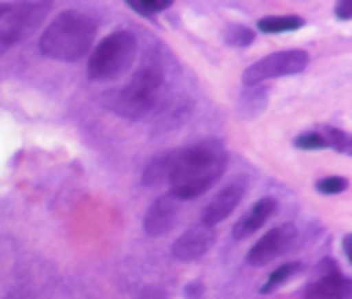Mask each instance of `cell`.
Listing matches in <instances>:
<instances>
[{
    "label": "cell",
    "instance_id": "44dd1931",
    "mask_svg": "<svg viewBox=\"0 0 352 299\" xmlns=\"http://www.w3.org/2000/svg\"><path fill=\"white\" fill-rule=\"evenodd\" d=\"M335 14H337L339 20H350L352 18V3H350V0H344V3H339L335 7Z\"/></svg>",
    "mask_w": 352,
    "mask_h": 299
},
{
    "label": "cell",
    "instance_id": "ac0fdd59",
    "mask_svg": "<svg viewBox=\"0 0 352 299\" xmlns=\"http://www.w3.org/2000/svg\"><path fill=\"white\" fill-rule=\"evenodd\" d=\"M348 190V181L341 179V176H328V179H322L317 183V192H322L326 196H335Z\"/></svg>",
    "mask_w": 352,
    "mask_h": 299
},
{
    "label": "cell",
    "instance_id": "8fae6325",
    "mask_svg": "<svg viewBox=\"0 0 352 299\" xmlns=\"http://www.w3.org/2000/svg\"><path fill=\"white\" fill-rule=\"evenodd\" d=\"M242 194H245V187L238 185V183H231V185L225 187V190H220L212 198V203L205 207V212H203V225L214 229L218 223H223V220L238 207V203L242 201Z\"/></svg>",
    "mask_w": 352,
    "mask_h": 299
},
{
    "label": "cell",
    "instance_id": "8992f818",
    "mask_svg": "<svg viewBox=\"0 0 352 299\" xmlns=\"http://www.w3.org/2000/svg\"><path fill=\"white\" fill-rule=\"evenodd\" d=\"M295 240H297L295 225L275 227L251 247V251L247 253V264H251V267H264V264H269L273 260H278L280 256H284L286 251H291Z\"/></svg>",
    "mask_w": 352,
    "mask_h": 299
},
{
    "label": "cell",
    "instance_id": "277c9868",
    "mask_svg": "<svg viewBox=\"0 0 352 299\" xmlns=\"http://www.w3.org/2000/svg\"><path fill=\"white\" fill-rule=\"evenodd\" d=\"M137 58V40L130 31H115L97 44L88 58V77L93 82H113L130 71Z\"/></svg>",
    "mask_w": 352,
    "mask_h": 299
},
{
    "label": "cell",
    "instance_id": "3957f363",
    "mask_svg": "<svg viewBox=\"0 0 352 299\" xmlns=\"http://www.w3.org/2000/svg\"><path fill=\"white\" fill-rule=\"evenodd\" d=\"M163 88V73L159 66H143L141 71L132 75V80L110 93L108 108L115 110L119 117L126 119H141L154 108Z\"/></svg>",
    "mask_w": 352,
    "mask_h": 299
},
{
    "label": "cell",
    "instance_id": "6da1fadb",
    "mask_svg": "<svg viewBox=\"0 0 352 299\" xmlns=\"http://www.w3.org/2000/svg\"><path fill=\"white\" fill-rule=\"evenodd\" d=\"M227 168L225 146L216 139L198 141L190 148L174 150L170 168V187L176 201H190L212 190Z\"/></svg>",
    "mask_w": 352,
    "mask_h": 299
},
{
    "label": "cell",
    "instance_id": "52a82bcc",
    "mask_svg": "<svg viewBox=\"0 0 352 299\" xmlns=\"http://www.w3.org/2000/svg\"><path fill=\"white\" fill-rule=\"evenodd\" d=\"M350 282L339 273L335 262L324 260L319 267V278L306 286L304 299H348Z\"/></svg>",
    "mask_w": 352,
    "mask_h": 299
},
{
    "label": "cell",
    "instance_id": "d6986e66",
    "mask_svg": "<svg viewBox=\"0 0 352 299\" xmlns=\"http://www.w3.org/2000/svg\"><path fill=\"white\" fill-rule=\"evenodd\" d=\"M295 148L300 150H322L326 148V141L319 132H308V135H302L295 139Z\"/></svg>",
    "mask_w": 352,
    "mask_h": 299
},
{
    "label": "cell",
    "instance_id": "30bf717a",
    "mask_svg": "<svg viewBox=\"0 0 352 299\" xmlns=\"http://www.w3.org/2000/svg\"><path fill=\"white\" fill-rule=\"evenodd\" d=\"M179 218V203L172 194L159 196L143 218V229L148 236H165Z\"/></svg>",
    "mask_w": 352,
    "mask_h": 299
},
{
    "label": "cell",
    "instance_id": "4fadbf2b",
    "mask_svg": "<svg viewBox=\"0 0 352 299\" xmlns=\"http://www.w3.org/2000/svg\"><path fill=\"white\" fill-rule=\"evenodd\" d=\"M172 157H174V150L172 152H163V154H159V157H154L148 163L146 172H143V185L157 187L163 181H168L170 168H172Z\"/></svg>",
    "mask_w": 352,
    "mask_h": 299
},
{
    "label": "cell",
    "instance_id": "7a4b0ae2",
    "mask_svg": "<svg viewBox=\"0 0 352 299\" xmlns=\"http://www.w3.org/2000/svg\"><path fill=\"white\" fill-rule=\"evenodd\" d=\"M95 22L82 11H62L40 36V53L58 62H77L91 51Z\"/></svg>",
    "mask_w": 352,
    "mask_h": 299
},
{
    "label": "cell",
    "instance_id": "603a6c76",
    "mask_svg": "<svg viewBox=\"0 0 352 299\" xmlns=\"http://www.w3.org/2000/svg\"><path fill=\"white\" fill-rule=\"evenodd\" d=\"M350 240H352L350 236L344 238V253H346V260H350Z\"/></svg>",
    "mask_w": 352,
    "mask_h": 299
},
{
    "label": "cell",
    "instance_id": "e0dca14e",
    "mask_svg": "<svg viewBox=\"0 0 352 299\" xmlns=\"http://www.w3.org/2000/svg\"><path fill=\"white\" fill-rule=\"evenodd\" d=\"M225 40H227V44H231V47H247V44L253 42V31L242 25H234L227 29Z\"/></svg>",
    "mask_w": 352,
    "mask_h": 299
},
{
    "label": "cell",
    "instance_id": "7402d4cb",
    "mask_svg": "<svg viewBox=\"0 0 352 299\" xmlns=\"http://www.w3.org/2000/svg\"><path fill=\"white\" fill-rule=\"evenodd\" d=\"M187 295L194 297V299H201V297H203V286L198 284V282L190 284V286H187Z\"/></svg>",
    "mask_w": 352,
    "mask_h": 299
},
{
    "label": "cell",
    "instance_id": "ba28073f",
    "mask_svg": "<svg viewBox=\"0 0 352 299\" xmlns=\"http://www.w3.org/2000/svg\"><path fill=\"white\" fill-rule=\"evenodd\" d=\"M44 14H47V5H25L14 16L5 18L3 27H0V42H3V47H9V44L27 38L42 22Z\"/></svg>",
    "mask_w": 352,
    "mask_h": 299
},
{
    "label": "cell",
    "instance_id": "9c48e42d",
    "mask_svg": "<svg viewBox=\"0 0 352 299\" xmlns=\"http://www.w3.org/2000/svg\"><path fill=\"white\" fill-rule=\"evenodd\" d=\"M216 234L212 227H205V225H198L194 229H187L185 234L174 242L172 253L176 260L181 262H192L203 258L205 253L209 251V247L214 245Z\"/></svg>",
    "mask_w": 352,
    "mask_h": 299
},
{
    "label": "cell",
    "instance_id": "9a60e30c",
    "mask_svg": "<svg viewBox=\"0 0 352 299\" xmlns=\"http://www.w3.org/2000/svg\"><path fill=\"white\" fill-rule=\"evenodd\" d=\"M302 25L304 20L297 16H269L258 22V29L264 33H280V31H295Z\"/></svg>",
    "mask_w": 352,
    "mask_h": 299
},
{
    "label": "cell",
    "instance_id": "2e32d148",
    "mask_svg": "<svg viewBox=\"0 0 352 299\" xmlns=\"http://www.w3.org/2000/svg\"><path fill=\"white\" fill-rule=\"evenodd\" d=\"M319 135L324 137V141H326V148L330 146V148H335L337 152H344V154H350V150H352V141H350V137L346 135L344 130H337V128H324Z\"/></svg>",
    "mask_w": 352,
    "mask_h": 299
},
{
    "label": "cell",
    "instance_id": "ffe728a7",
    "mask_svg": "<svg viewBox=\"0 0 352 299\" xmlns=\"http://www.w3.org/2000/svg\"><path fill=\"white\" fill-rule=\"evenodd\" d=\"M170 5H172L170 0H163V3H128V7L141 16H154V14H159V11L168 9Z\"/></svg>",
    "mask_w": 352,
    "mask_h": 299
},
{
    "label": "cell",
    "instance_id": "7c38bea8",
    "mask_svg": "<svg viewBox=\"0 0 352 299\" xmlns=\"http://www.w3.org/2000/svg\"><path fill=\"white\" fill-rule=\"evenodd\" d=\"M275 212H278V201H275V198H271V196L260 198V201L238 220L234 231H231V236H234V240L249 238L251 234H256L258 229H262L264 223H267Z\"/></svg>",
    "mask_w": 352,
    "mask_h": 299
},
{
    "label": "cell",
    "instance_id": "5bb4252c",
    "mask_svg": "<svg viewBox=\"0 0 352 299\" xmlns=\"http://www.w3.org/2000/svg\"><path fill=\"white\" fill-rule=\"evenodd\" d=\"M302 271V264L300 262H289V264H282V267H278L275 269L271 275H269V280H267V284L262 286L260 289V293H264V295H269V293H273V291H278L282 284H286L295 273H300Z\"/></svg>",
    "mask_w": 352,
    "mask_h": 299
},
{
    "label": "cell",
    "instance_id": "5b68a950",
    "mask_svg": "<svg viewBox=\"0 0 352 299\" xmlns=\"http://www.w3.org/2000/svg\"><path fill=\"white\" fill-rule=\"evenodd\" d=\"M308 55L306 51L293 49V51H278L271 53L267 58L258 60L256 64H251L249 69L242 75L245 86L253 88L267 80H275V77H286V75H297L306 69Z\"/></svg>",
    "mask_w": 352,
    "mask_h": 299
},
{
    "label": "cell",
    "instance_id": "cb8c5ba5",
    "mask_svg": "<svg viewBox=\"0 0 352 299\" xmlns=\"http://www.w3.org/2000/svg\"><path fill=\"white\" fill-rule=\"evenodd\" d=\"M5 11H7V7H0V16H3V14H5Z\"/></svg>",
    "mask_w": 352,
    "mask_h": 299
}]
</instances>
